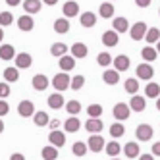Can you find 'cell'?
Returning <instances> with one entry per match:
<instances>
[{"instance_id":"21","label":"cell","mask_w":160,"mask_h":160,"mask_svg":"<svg viewBox=\"0 0 160 160\" xmlns=\"http://www.w3.org/2000/svg\"><path fill=\"white\" fill-rule=\"evenodd\" d=\"M141 56L145 58V62H154L158 58V50L152 47V44H147V47L141 50Z\"/></svg>"},{"instance_id":"12","label":"cell","mask_w":160,"mask_h":160,"mask_svg":"<svg viewBox=\"0 0 160 160\" xmlns=\"http://www.w3.org/2000/svg\"><path fill=\"white\" fill-rule=\"evenodd\" d=\"M62 12H64V18H75L79 14V4L73 2V0H70V2H66L62 6Z\"/></svg>"},{"instance_id":"6","label":"cell","mask_w":160,"mask_h":160,"mask_svg":"<svg viewBox=\"0 0 160 160\" xmlns=\"http://www.w3.org/2000/svg\"><path fill=\"white\" fill-rule=\"evenodd\" d=\"M135 135L139 141H151L152 139V128L148 123H141V125H137Z\"/></svg>"},{"instance_id":"34","label":"cell","mask_w":160,"mask_h":160,"mask_svg":"<svg viewBox=\"0 0 160 160\" xmlns=\"http://www.w3.org/2000/svg\"><path fill=\"white\" fill-rule=\"evenodd\" d=\"M123 154L128 156V158H137V156H139V145L128 143V145L123 147Z\"/></svg>"},{"instance_id":"26","label":"cell","mask_w":160,"mask_h":160,"mask_svg":"<svg viewBox=\"0 0 160 160\" xmlns=\"http://www.w3.org/2000/svg\"><path fill=\"white\" fill-rule=\"evenodd\" d=\"M19 79V70L18 68H6L4 70V81L6 83H16Z\"/></svg>"},{"instance_id":"52","label":"cell","mask_w":160,"mask_h":160,"mask_svg":"<svg viewBox=\"0 0 160 160\" xmlns=\"http://www.w3.org/2000/svg\"><path fill=\"white\" fill-rule=\"evenodd\" d=\"M139 160H154V154H141Z\"/></svg>"},{"instance_id":"8","label":"cell","mask_w":160,"mask_h":160,"mask_svg":"<svg viewBox=\"0 0 160 160\" xmlns=\"http://www.w3.org/2000/svg\"><path fill=\"white\" fill-rule=\"evenodd\" d=\"M48 141H50V145H54V147H64L66 145V133L64 131H60V129H56V131H50L48 133Z\"/></svg>"},{"instance_id":"18","label":"cell","mask_w":160,"mask_h":160,"mask_svg":"<svg viewBox=\"0 0 160 160\" xmlns=\"http://www.w3.org/2000/svg\"><path fill=\"white\" fill-rule=\"evenodd\" d=\"M145 106H147V100H145V97L133 95V98L129 100V108H131V110H135V112H143V110H145Z\"/></svg>"},{"instance_id":"17","label":"cell","mask_w":160,"mask_h":160,"mask_svg":"<svg viewBox=\"0 0 160 160\" xmlns=\"http://www.w3.org/2000/svg\"><path fill=\"white\" fill-rule=\"evenodd\" d=\"M16 48L12 44H0V60H12L16 58Z\"/></svg>"},{"instance_id":"36","label":"cell","mask_w":160,"mask_h":160,"mask_svg":"<svg viewBox=\"0 0 160 160\" xmlns=\"http://www.w3.org/2000/svg\"><path fill=\"white\" fill-rule=\"evenodd\" d=\"M66 110H68V114H70V116H75V114L81 112V102H79V100H70V102L66 104Z\"/></svg>"},{"instance_id":"49","label":"cell","mask_w":160,"mask_h":160,"mask_svg":"<svg viewBox=\"0 0 160 160\" xmlns=\"http://www.w3.org/2000/svg\"><path fill=\"white\" fill-rule=\"evenodd\" d=\"M10 160H25V156L21 154V152H14L12 156H10Z\"/></svg>"},{"instance_id":"39","label":"cell","mask_w":160,"mask_h":160,"mask_svg":"<svg viewBox=\"0 0 160 160\" xmlns=\"http://www.w3.org/2000/svg\"><path fill=\"white\" fill-rule=\"evenodd\" d=\"M87 143H81V141H77V143H73V147H72V152L75 154V156H85V152H87Z\"/></svg>"},{"instance_id":"4","label":"cell","mask_w":160,"mask_h":160,"mask_svg":"<svg viewBox=\"0 0 160 160\" xmlns=\"http://www.w3.org/2000/svg\"><path fill=\"white\" fill-rule=\"evenodd\" d=\"M18 114L21 118H29V116H35V104L31 100H21L18 104Z\"/></svg>"},{"instance_id":"14","label":"cell","mask_w":160,"mask_h":160,"mask_svg":"<svg viewBox=\"0 0 160 160\" xmlns=\"http://www.w3.org/2000/svg\"><path fill=\"white\" fill-rule=\"evenodd\" d=\"M102 81H104L106 85H116L120 81V72L118 70H104V73H102Z\"/></svg>"},{"instance_id":"13","label":"cell","mask_w":160,"mask_h":160,"mask_svg":"<svg viewBox=\"0 0 160 160\" xmlns=\"http://www.w3.org/2000/svg\"><path fill=\"white\" fill-rule=\"evenodd\" d=\"M118 41H120V37H118L116 31H104L102 33V44H104V47H116Z\"/></svg>"},{"instance_id":"38","label":"cell","mask_w":160,"mask_h":160,"mask_svg":"<svg viewBox=\"0 0 160 160\" xmlns=\"http://www.w3.org/2000/svg\"><path fill=\"white\" fill-rule=\"evenodd\" d=\"M97 62H98V66H102V68H108L114 60H112L110 52H100V54L97 56Z\"/></svg>"},{"instance_id":"19","label":"cell","mask_w":160,"mask_h":160,"mask_svg":"<svg viewBox=\"0 0 160 160\" xmlns=\"http://www.w3.org/2000/svg\"><path fill=\"white\" fill-rule=\"evenodd\" d=\"M42 2L41 0H23V10H25V14H37L39 10H41Z\"/></svg>"},{"instance_id":"15","label":"cell","mask_w":160,"mask_h":160,"mask_svg":"<svg viewBox=\"0 0 160 160\" xmlns=\"http://www.w3.org/2000/svg\"><path fill=\"white\" fill-rule=\"evenodd\" d=\"M18 27L21 31H33V27H35V21H33V18L29 14H23L19 19H18Z\"/></svg>"},{"instance_id":"3","label":"cell","mask_w":160,"mask_h":160,"mask_svg":"<svg viewBox=\"0 0 160 160\" xmlns=\"http://www.w3.org/2000/svg\"><path fill=\"white\" fill-rule=\"evenodd\" d=\"M129 112H131V108H129V104H125V102H118L116 106H114V110H112V114H114V118L116 120H128L129 118Z\"/></svg>"},{"instance_id":"43","label":"cell","mask_w":160,"mask_h":160,"mask_svg":"<svg viewBox=\"0 0 160 160\" xmlns=\"http://www.w3.org/2000/svg\"><path fill=\"white\" fill-rule=\"evenodd\" d=\"M87 114H89V118H100L102 106L100 104H91V106H87Z\"/></svg>"},{"instance_id":"59","label":"cell","mask_w":160,"mask_h":160,"mask_svg":"<svg viewBox=\"0 0 160 160\" xmlns=\"http://www.w3.org/2000/svg\"><path fill=\"white\" fill-rule=\"evenodd\" d=\"M158 16H160V10H158Z\"/></svg>"},{"instance_id":"24","label":"cell","mask_w":160,"mask_h":160,"mask_svg":"<svg viewBox=\"0 0 160 160\" xmlns=\"http://www.w3.org/2000/svg\"><path fill=\"white\" fill-rule=\"evenodd\" d=\"M48 106L54 108V110H58V108L64 106V97L58 93V91H56V93H52V95L48 97Z\"/></svg>"},{"instance_id":"54","label":"cell","mask_w":160,"mask_h":160,"mask_svg":"<svg viewBox=\"0 0 160 160\" xmlns=\"http://www.w3.org/2000/svg\"><path fill=\"white\" fill-rule=\"evenodd\" d=\"M2 39H4V31H2V27H0V42H2Z\"/></svg>"},{"instance_id":"2","label":"cell","mask_w":160,"mask_h":160,"mask_svg":"<svg viewBox=\"0 0 160 160\" xmlns=\"http://www.w3.org/2000/svg\"><path fill=\"white\" fill-rule=\"evenodd\" d=\"M147 31H148V27H147L145 21H137V23L129 29V35H131L133 41H141V39H145Z\"/></svg>"},{"instance_id":"57","label":"cell","mask_w":160,"mask_h":160,"mask_svg":"<svg viewBox=\"0 0 160 160\" xmlns=\"http://www.w3.org/2000/svg\"><path fill=\"white\" fill-rule=\"evenodd\" d=\"M156 50H158V54H160V41L156 42Z\"/></svg>"},{"instance_id":"46","label":"cell","mask_w":160,"mask_h":160,"mask_svg":"<svg viewBox=\"0 0 160 160\" xmlns=\"http://www.w3.org/2000/svg\"><path fill=\"white\" fill-rule=\"evenodd\" d=\"M8 110H10L8 102H6L4 98H0V116H6V114H8Z\"/></svg>"},{"instance_id":"58","label":"cell","mask_w":160,"mask_h":160,"mask_svg":"<svg viewBox=\"0 0 160 160\" xmlns=\"http://www.w3.org/2000/svg\"><path fill=\"white\" fill-rule=\"evenodd\" d=\"M112 160H120V158H112Z\"/></svg>"},{"instance_id":"10","label":"cell","mask_w":160,"mask_h":160,"mask_svg":"<svg viewBox=\"0 0 160 160\" xmlns=\"http://www.w3.org/2000/svg\"><path fill=\"white\" fill-rule=\"evenodd\" d=\"M31 83H33V89L35 91H44L50 83H48V77L47 75H42V73H37L35 77L31 79Z\"/></svg>"},{"instance_id":"25","label":"cell","mask_w":160,"mask_h":160,"mask_svg":"<svg viewBox=\"0 0 160 160\" xmlns=\"http://www.w3.org/2000/svg\"><path fill=\"white\" fill-rule=\"evenodd\" d=\"M112 25H114V31H116V33H125V31L129 29V23H128V19H125V18H114Z\"/></svg>"},{"instance_id":"1","label":"cell","mask_w":160,"mask_h":160,"mask_svg":"<svg viewBox=\"0 0 160 160\" xmlns=\"http://www.w3.org/2000/svg\"><path fill=\"white\" fill-rule=\"evenodd\" d=\"M52 85H54V89L58 91H66V89H70L72 87V77L68 75V72H62V73H56L54 75V79H52Z\"/></svg>"},{"instance_id":"9","label":"cell","mask_w":160,"mask_h":160,"mask_svg":"<svg viewBox=\"0 0 160 160\" xmlns=\"http://www.w3.org/2000/svg\"><path fill=\"white\" fill-rule=\"evenodd\" d=\"M31 64H33L31 54L21 52V54L16 56V68H18V70H27V68H31Z\"/></svg>"},{"instance_id":"44","label":"cell","mask_w":160,"mask_h":160,"mask_svg":"<svg viewBox=\"0 0 160 160\" xmlns=\"http://www.w3.org/2000/svg\"><path fill=\"white\" fill-rule=\"evenodd\" d=\"M83 85H85V77H83V75H75V77L72 79V89H73V91H79Z\"/></svg>"},{"instance_id":"27","label":"cell","mask_w":160,"mask_h":160,"mask_svg":"<svg viewBox=\"0 0 160 160\" xmlns=\"http://www.w3.org/2000/svg\"><path fill=\"white\" fill-rule=\"evenodd\" d=\"M33 122H35V125H39V128H44V125L50 123V118L47 112H35V116H33Z\"/></svg>"},{"instance_id":"37","label":"cell","mask_w":160,"mask_h":160,"mask_svg":"<svg viewBox=\"0 0 160 160\" xmlns=\"http://www.w3.org/2000/svg\"><path fill=\"white\" fill-rule=\"evenodd\" d=\"M125 91H128L129 95H137V91H139V83H137V79L135 77H129L128 81H125Z\"/></svg>"},{"instance_id":"35","label":"cell","mask_w":160,"mask_h":160,"mask_svg":"<svg viewBox=\"0 0 160 160\" xmlns=\"http://www.w3.org/2000/svg\"><path fill=\"white\" fill-rule=\"evenodd\" d=\"M98 14L102 18H114V6L110 2H102L100 8H98Z\"/></svg>"},{"instance_id":"40","label":"cell","mask_w":160,"mask_h":160,"mask_svg":"<svg viewBox=\"0 0 160 160\" xmlns=\"http://www.w3.org/2000/svg\"><path fill=\"white\" fill-rule=\"evenodd\" d=\"M104 151H106V154L108 156H118L120 154V145L116 143V141H112V143H106V147H104Z\"/></svg>"},{"instance_id":"20","label":"cell","mask_w":160,"mask_h":160,"mask_svg":"<svg viewBox=\"0 0 160 160\" xmlns=\"http://www.w3.org/2000/svg\"><path fill=\"white\" fill-rule=\"evenodd\" d=\"M87 52H89L87 44H83V42H73V47H72V56H73L75 60H77V58H85Z\"/></svg>"},{"instance_id":"16","label":"cell","mask_w":160,"mask_h":160,"mask_svg":"<svg viewBox=\"0 0 160 160\" xmlns=\"http://www.w3.org/2000/svg\"><path fill=\"white\" fill-rule=\"evenodd\" d=\"M79 128H81V122H79L77 116H70L64 122V129L68 133H75V131H79Z\"/></svg>"},{"instance_id":"28","label":"cell","mask_w":160,"mask_h":160,"mask_svg":"<svg viewBox=\"0 0 160 160\" xmlns=\"http://www.w3.org/2000/svg\"><path fill=\"white\" fill-rule=\"evenodd\" d=\"M54 31L56 33H68L70 31V21H68V18H58L54 21Z\"/></svg>"},{"instance_id":"50","label":"cell","mask_w":160,"mask_h":160,"mask_svg":"<svg viewBox=\"0 0 160 160\" xmlns=\"http://www.w3.org/2000/svg\"><path fill=\"white\" fill-rule=\"evenodd\" d=\"M152 154L154 156H160V143H154L152 145Z\"/></svg>"},{"instance_id":"29","label":"cell","mask_w":160,"mask_h":160,"mask_svg":"<svg viewBox=\"0 0 160 160\" xmlns=\"http://www.w3.org/2000/svg\"><path fill=\"white\" fill-rule=\"evenodd\" d=\"M60 68H62V72H70V70H73L75 68V58L73 56H62L60 58Z\"/></svg>"},{"instance_id":"7","label":"cell","mask_w":160,"mask_h":160,"mask_svg":"<svg viewBox=\"0 0 160 160\" xmlns=\"http://www.w3.org/2000/svg\"><path fill=\"white\" fill-rule=\"evenodd\" d=\"M87 147H89L93 152H100L102 148L106 147V143H104V139H102V137H100L98 133H95V135H91V137H89V143H87Z\"/></svg>"},{"instance_id":"45","label":"cell","mask_w":160,"mask_h":160,"mask_svg":"<svg viewBox=\"0 0 160 160\" xmlns=\"http://www.w3.org/2000/svg\"><path fill=\"white\" fill-rule=\"evenodd\" d=\"M10 95V85L8 83H0V98H6Z\"/></svg>"},{"instance_id":"51","label":"cell","mask_w":160,"mask_h":160,"mask_svg":"<svg viewBox=\"0 0 160 160\" xmlns=\"http://www.w3.org/2000/svg\"><path fill=\"white\" fill-rule=\"evenodd\" d=\"M6 4L14 8V6H19V4H21V0H6Z\"/></svg>"},{"instance_id":"55","label":"cell","mask_w":160,"mask_h":160,"mask_svg":"<svg viewBox=\"0 0 160 160\" xmlns=\"http://www.w3.org/2000/svg\"><path fill=\"white\" fill-rule=\"evenodd\" d=\"M2 131H4V122L0 120V133H2Z\"/></svg>"},{"instance_id":"53","label":"cell","mask_w":160,"mask_h":160,"mask_svg":"<svg viewBox=\"0 0 160 160\" xmlns=\"http://www.w3.org/2000/svg\"><path fill=\"white\" fill-rule=\"evenodd\" d=\"M47 6H54V4H58V0H42Z\"/></svg>"},{"instance_id":"32","label":"cell","mask_w":160,"mask_h":160,"mask_svg":"<svg viewBox=\"0 0 160 160\" xmlns=\"http://www.w3.org/2000/svg\"><path fill=\"white\" fill-rule=\"evenodd\" d=\"M145 95H147L148 98H158V97H160V85H158V83H148V85L145 87Z\"/></svg>"},{"instance_id":"5","label":"cell","mask_w":160,"mask_h":160,"mask_svg":"<svg viewBox=\"0 0 160 160\" xmlns=\"http://www.w3.org/2000/svg\"><path fill=\"white\" fill-rule=\"evenodd\" d=\"M135 72H137V79H145V81H151L154 75V70L151 68V64H139L135 68Z\"/></svg>"},{"instance_id":"56","label":"cell","mask_w":160,"mask_h":160,"mask_svg":"<svg viewBox=\"0 0 160 160\" xmlns=\"http://www.w3.org/2000/svg\"><path fill=\"white\" fill-rule=\"evenodd\" d=\"M156 108H158V110H160V97H158V98H156Z\"/></svg>"},{"instance_id":"30","label":"cell","mask_w":160,"mask_h":160,"mask_svg":"<svg viewBox=\"0 0 160 160\" xmlns=\"http://www.w3.org/2000/svg\"><path fill=\"white\" fill-rule=\"evenodd\" d=\"M66 52H68V44H64V42H54L52 47H50V54L52 56H56V58H62V56H66Z\"/></svg>"},{"instance_id":"42","label":"cell","mask_w":160,"mask_h":160,"mask_svg":"<svg viewBox=\"0 0 160 160\" xmlns=\"http://www.w3.org/2000/svg\"><path fill=\"white\" fill-rule=\"evenodd\" d=\"M123 133H125V128H123L122 123L116 122V123H112V125H110V135H112V137H122Z\"/></svg>"},{"instance_id":"31","label":"cell","mask_w":160,"mask_h":160,"mask_svg":"<svg viewBox=\"0 0 160 160\" xmlns=\"http://www.w3.org/2000/svg\"><path fill=\"white\" fill-rule=\"evenodd\" d=\"M81 25L83 27H93L95 23H97V16L93 14V12H85V14H81Z\"/></svg>"},{"instance_id":"48","label":"cell","mask_w":160,"mask_h":160,"mask_svg":"<svg viewBox=\"0 0 160 160\" xmlns=\"http://www.w3.org/2000/svg\"><path fill=\"white\" fill-rule=\"evenodd\" d=\"M135 4L139 8H147V6H151V0H135Z\"/></svg>"},{"instance_id":"22","label":"cell","mask_w":160,"mask_h":160,"mask_svg":"<svg viewBox=\"0 0 160 160\" xmlns=\"http://www.w3.org/2000/svg\"><path fill=\"white\" fill-rule=\"evenodd\" d=\"M85 129L91 131V133H98V131L102 129V122H100V118H89V120L85 122Z\"/></svg>"},{"instance_id":"47","label":"cell","mask_w":160,"mask_h":160,"mask_svg":"<svg viewBox=\"0 0 160 160\" xmlns=\"http://www.w3.org/2000/svg\"><path fill=\"white\" fill-rule=\"evenodd\" d=\"M48 125H50V129H52V131H56V129H58L60 125H62V122H60V120H50Z\"/></svg>"},{"instance_id":"11","label":"cell","mask_w":160,"mask_h":160,"mask_svg":"<svg viewBox=\"0 0 160 160\" xmlns=\"http://www.w3.org/2000/svg\"><path fill=\"white\" fill-rule=\"evenodd\" d=\"M114 70H118V72H125V70H129V58L125 54H118L116 58H114Z\"/></svg>"},{"instance_id":"23","label":"cell","mask_w":160,"mask_h":160,"mask_svg":"<svg viewBox=\"0 0 160 160\" xmlns=\"http://www.w3.org/2000/svg\"><path fill=\"white\" fill-rule=\"evenodd\" d=\"M42 160H56L58 158V147H54V145H47L42 148Z\"/></svg>"},{"instance_id":"41","label":"cell","mask_w":160,"mask_h":160,"mask_svg":"<svg viewBox=\"0 0 160 160\" xmlns=\"http://www.w3.org/2000/svg\"><path fill=\"white\" fill-rule=\"evenodd\" d=\"M14 16L12 12H0V27H6V25H12Z\"/></svg>"},{"instance_id":"33","label":"cell","mask_w":160,"mask_h":160,"mask_svg":"<svg viewBox=\"0 0 160 160\" xmlns=\"http://www.w3.org/2000/svg\"><path fill=\"white\" fill-rule=\"evenodd\" d=\"M145 41L148 44H152V42H158L160 41V29L158 27H151L147 31V35H145Z\"/></svg>"}]
</instances>
